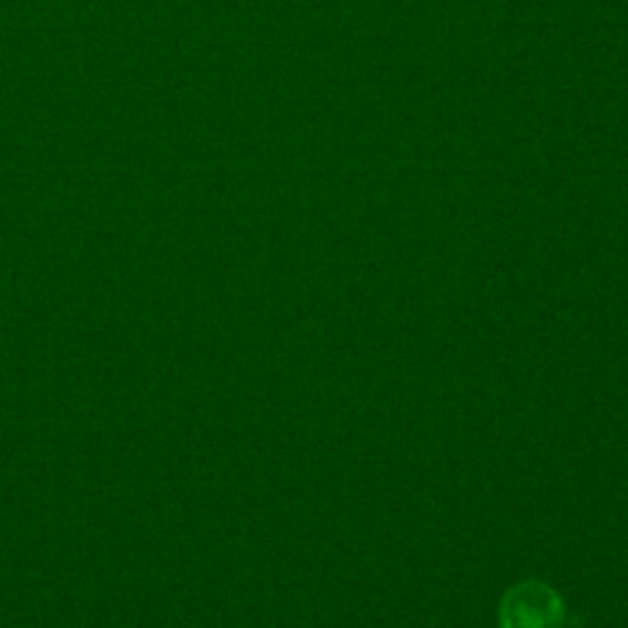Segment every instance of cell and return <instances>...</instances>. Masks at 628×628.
Listing matches in <instances>:
<instances>
[{
    "mask_svg": "<svg viewBox=\"0 0 628 628\" xmlns=\"http://www.w3.org/2000/svg\"><path fill=\"white\" fill-rule=\"evenodd\" d=\"M563 601L540 581H523L502 601V628H560Z\"/></svg>",
    "mask_w": 628,
    "mask_h": 628,
    "instance_id": "6da1fadb",
    "label": "cell"
}]
</instances>
